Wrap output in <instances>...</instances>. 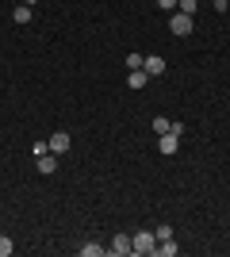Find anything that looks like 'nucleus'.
I'll list each match as a JSON object with an SVG mask.
<instances>
[{"instance_id": "obj_1", "label": "nucleus", "mask_w": 230, "mask_h": 257, "mask_svg": "<svg viewBox=\"0 0 230 257\" xmlns=\"http://www.w3.org/2000/svg\"><path fill=\"white\" fill-rule=\"evenodd\" d=\"M153 246H157V234H153V230L131 234V253H153Z\"/></svg>"}, {"instance_id": "obj_2", "label": "nucleus", "mask_w": 230, "mask_h": 257, "mask_svg": "<svg viewBox=\"0 0 230 257\" xmlns=\"http://www.w3.org/2000/svg\"><path fill=\"white\" fill-rule=\"evenodd\" d=\"M169 31H173V35H192V16H184V12H169Z\"/></svg>"}, {"instance_id": "obj_3", "label": "nucleus", "mask_w": 230, "mask_h": 257, "mask_svg": "<svg viewBox=\"0 0 230 257\" xmlns=\"http://www.w3.org/2000/svg\"><path fill=\"white\" fill-rule=\"evenodd\" d=\"M46 146H50V154H66L69 146H73V139H69L66 131H54V135H50V142H46Z\"/></svg>"}, {"instance_id": "obj_4", "label": "nucleus", "mask_w": 230, "mask_h": 257, "mask_svg": "<svg viewBox=\"0 0 230 257\" xmlns=\"http://www.w3.org/2000/svg\"><path fill=\"white\" fill-rule=\"evenodd\" d=\"M176 146H180V135H176V131L157 135V150H161V154H176Z\"/></svg>"}, {"instance_id": "obj_5", "label": "nucleus", "mask_w": 230, "mask_h": 257, "mask_svg": "<svg viewBox=\"0 0 230 257\" xmlns=\"http://www.w3.org/2000/svg\"><path fill=\"white\" fill-rule=\"evenodd\" d=\"M111 257H123V253H131V234H115V242L108 246Z\"/></svg>"}, {"instance_id": "obj_6", "label": "nucleus", "mask_w": 230, "mask_h": 257, "mask_svg": "<svg viewBox=\"0 0 230 257\" xmlns=\"http://www.w3.org/2000/svg\"><path fill=\"white\" fill-rule=\"evenodd\" d=\"M142 69H146V77H161V73H165V58H157V54H150Z\"/></svg>"}, {"instance_id": "obj_7", "label": "nucleus", "mask_w": 230, "mask_h": 257, "mask_svg": "<svg viewBox=\"0 0 230 257\" xmlns=\"http://www.w3.org/2000/svg\"><path fill=\"white\" fill-rule=\"evenodd\" d=\"M39 173H43V177H54L58 173V154H43V158H39Z\"/></svg>"}, {"instance_id": "obj_8", "label": "nucleus", "mask_w": 230, "mask_h": 257, "mask_svg": "<svg viewBox=\"0 0 230 257\" xmlns=\"http://www.w3.org/2000/svg\"><path fill=\"white\" fill-rule=\"evenodd\" d=\"M146 81H150L146 69H131V77H127V85H131V88H146Z\"/></svg>"}, {"instance_id": "obj_9", "label": "nucleus", "mask_w": 230, "mask_h": 257, "mask_svg": "<svg viewBox=\"0 0 230 257\" xmlns=\"http://www.w3.org/2000/svg\"><path fill=\"white\" fill-rule=\"evenodd\" d=\"M153 253H161V257H176V242H173V238H165V242H157V246H153Z\"/></svg>"}, {"instance_id": "obj_10", "label": "nucleus", "mask_w": 230, "mask_h": 257, "mask_svg": "<svg viewBox=\"0 0 230 257\" xmlns=\"http://www.w3.org/2000/svg\"><path fill=\"white\" fill-rule=\"evenodd\" d=\"M108 253V246H96V242H85L81 246V257H104Z\"/></svg>"}, {"instance_id": "obj_11", "label": "nucleus", "mask_w": 230, "mask_h": 257, "mask_svg": "<svg viewBox=\"0 0 230 257\" xmlns=\"http://www.w3.org/2000/svg\"><path fill=\"white\" fill-rule=\"evenodd\" d=\"M12 20L20 23V27H27V23H31V8H27V4H20V8L12 12Z\"/></svg>"}, {"instance_id": "obj_12", "label": "nucleus", "mask_w": 230, "mask_h": 257, "mask_svg": "<svg viewBox=\"0 0 230 257\" xmlns=\"http://www.w3.org/2000/svg\"><path fill=\"white\" fill-rule=\"evenodd\" d=\"M199 0H176V12H184V16H196Z\"/></svg>"}, {"instance_id": "obj_13", "label": "nucleus", "mask_w": 230, "mask_h": 257, "mask_svg": "<svg viewBox=\"0 0 230 257\" xmlns=\"http://www.w3.org/2000/svg\"><path fill=\"white\" fill-rule=\"evenodd\" d=\"M153 131H157V135H165V131H173V119L157 115V119H153Z\"/></svg>"}, {"instance_id": "obj_14", "label": "nucleus", "mask_w": 230, "mask_h": 257, "mask_svg": "<svg viewBox=\"0 0 230 257\" xmlns=\"http://www.w3.org/2000/svg\"><path fill=\"white\" fill-rule=\"evenodd\" d=\"M142 65H146L142 54H127V69H142Z\"/></svg>"}, {"instance_id": "obj_15", "label": "nucleus", "mask_w": 230, "mask_h": 257, "mask_svg": "<svg viewBox=\"0 0 230 257\" xmlns=\"http://www.w3.org/2000/svg\"><path fill=\"white\" fill-rule=\"evenodd\" d=\"M12 249H16V242H12V238H8V234H0V257H8V253H12Z\"/></svg>"}, {"instance_id": "obj_16", "label": "nucleus", "mask_w": 230, "mask_h": 257, "mask_svg": "<svg viewBox=\"0 0 230 257\" xmlns=\"http://www.w3.org/2000/svg\"><path fill=\"white\" fill-rule=\"evenodd\" d=\"M153 234H157V242H165V238H173V226H169V223H161L157 230H153Z\"/></svg>"}, {"instance_id": "obj_17", "label": "nucleus", "mask_w": 230, "mask_h": 257, "mask_svg": "<svg viewBox=\"0 0 230 257\" xmlns=\"http://www.w3.org/2000/svg\"><path fill=\"white\" fill-rule=\"evenodd\" d=\"M31 154H35V158H43V154H50V146H46V142H35Z\"/></svg>"}, {"instance_id": "obj_18", "label": "nucleus", "mask_w": 230, "mask_h": 257, "mask_svg": "<svg viewBox=\"0 0 230 257\" xmlns=\"http://www.w3.org/2000/svg\"><path fill=\"white\" fill-rule=\"evenodd\" d=\"M157 8H165V12H176V0H157Z\"/></svg>"}, {"instance_id": "obj_19", "label": "nucleus", "mask_w": 230, "mask_h": 257, "mask_svg": "<svg viewBox=\"0 0 230 257\" xmlns=\"http://www.w3.org/2000/svg\"><path fill=\"white\" fill-rule=\"evenodd\" d=\"M23 4H27V8H35V4H39V0H23Z\"/></svg>"}]
</instances>
